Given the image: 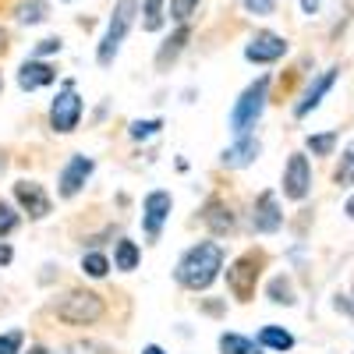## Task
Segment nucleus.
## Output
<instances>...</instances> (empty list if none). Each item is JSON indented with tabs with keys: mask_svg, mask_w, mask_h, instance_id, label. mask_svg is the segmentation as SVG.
<instances>
[{
	"mask_svg": "<svg viewBox=\"0 0 354 354\" xmlns=\"http://www.w3.org/2000/svg\"><path fill=\"white\" fill-rule=\"evenodd\" d=\"M78 121H82V100L75 93V82H64V88L50 103V128L61 135H71L78 128Z\"/></svg>",
	"mask_w": 354,
	"mask_h": 354,
	"instance_id": "nucleus-6",
	"label": "nucleus"
},
{
	"mask_svg": "<svg viewBox=\"0 0 354 354\" xmlns=\"http://www.w3.org/2000/svg\"><path fill=\"white\" fill-rule=\"evenodd\" d=\"M15 259V252H11V245H4V238H0V266H8Z\"/></svg>",
	"mask_w": 354,
	"mask_h": 354,
	"instance_id": "nucleus-33",
	"label": "nucleus"
},
{
	"mask_svg": "<svg viewBox=\"0 0 354 354\" xmlns=\"http://www.w3.org/2000/svg\"><path fill=\"white\" fill-rule=\"evenodd\" d=\"M283 227V213H280V202L273 192H262L255 198V209H252V230L255 234H277Z\"/></svg>",
	"mask_w": 354,
	"mask_h": 354,
	"instance_id": "nucleus-10",
	"label": "nucleus"
},
{
	"mask_svg": "<svg viewBox=\"0 0 354 354\" xmlns=\"http://www.w3.org/2000/svg\"><path fill=\"white\" fill-rule=\"evenodd\" d=\"M241 8L255 18H266V15H273L277 11V0H241Z\"/></svg>",
	"mask_w": 354,
	"mask_h": 354,
	"instance_id": "nucleus-31",
	"label": "nucleus"
},
{
	"mask_svg": "<svg viewBox=\"0 0 354 354\" xmlns=\"http://www.w3.org/2000/svg\"><path fill=\"white\" fill-rule=\"evenodd\" d=\"M106 270H110V259H106V255H100V252H85V255H82V273H85V277L103 280Z\"/></svg>",
	"mask_w": 354,
	"mask_h": 354,
	"instance_id": "nucleus-21",
	"label": "nucleus"
},
{
	"mask_svg": "<svg viewBox=\"0 0 354 354\" xmlns=\"http://www.w3.org/2000/svg\"><path fill=\"white\" fill-rule=\"evenodd\" d=\"M337 78H340V68H326V71H322V75L305 88V96H301L298 103H294V117H308V113L322 103V96H326L330 88L337 85Z\"/></svg>",
	"mask_w": 354,
	"mask_h": 354,
	"instance_id": "nucleus-11",
	"label": "nucleus"
},
{
	"mask_svg": "<svg viewBox=\"0 0 354 354\" xmlns=\"http://www.w3.org/2000/svg\"><path fill=\"white\" fill-rule=\"evenodd\" d=\"M198 8V0H170V18L174 21H188Z\"/></svg>",
	"mask_w": 354,
	"mask_h": 354,
	"instance_id": "nucleus-28",
	"label": "nucleus"
},
{
	"mask_svg": "<svg viewBox=\"0 0 354 354\" xmlns=\"http://www.w3.org/2000/svg\"><path fill=\"white\" fill-rule=\"evenodd\" d=\"M202 220L205 227H209L213 234H230L234 230V213H230V205L223 198H209L202 205Z\"/></svg>",
	"mask_w": 354,
	"mask_h": 354,
	"instance_id": "nucleus-16",
	"label": "nucleus"
},
{
	"mask_svg": "<svg viewBox=\"0 0 354 354\" xmlns=\"http://www.w3.org/2000/svg\"><path fill=\"white\" fill-rule=\"evenodd\" d=\"M57 354H68V351H57Z\"/></svg>",
	"mask_w": 354,
	"mask_h": 354,
	"instance_id": "nucleus-39",
	"label": "nucleus"
},
{
	"mask_svg": "<svg viewBox=\"0 0 354 354\" xmlns=\"http://www.w3.org/2000/svg\"><path fill=\"white\" fill-rule=\"evenodd\" d=\"M192 39V28H188V21H181V28H177V32L160 46V53H156V68L160 71H167V64H174L177 61V53H181L185 50V43Z\"/></svg>",
	"mask_w": 354,
	"mask_h": 354,
	"instance_id": "nucleus-17",
	"label": "nucleus"
},
{
	"mask_svg": "<svg viewBox=\"0 0 354 354\" xmlns=\"http://www.w3.org/2000/svg\"><path fill=\"white\" fill-rule=\"evenodd\" d=\"M344 213H347V216H351V220H354V195H351V198H347V205H344Z\"/></svg>",
	"mask_w": 354,
	"mask_h": 354,
	"instance_id": "nucleus-36",
	"label": "nucleus"
},
{
	"mask_svg": "<svg viewBox=\"0 0 354 354\" xmlns=\"http://www.w3.org/2000/svg\"><path fill=\"white\" fill-rule=\"evenodd\" d=\"M142 354H167L160 344H149V347H142Z\"/></svg>",
	"mask_w": 354,
	"mask_h": 354,
	"instance_id": "nucleus-35",
	"label": "nucleus"
},
{
	"mask_svg": "<svg viewBox=\"0 0 354 354\" xmlns=\"http://www.w3.org/2000/svg\"><path fill=\"white\" fill-rule=\"evenodd\" d=\"M15 198H18V205L32 216V220H43V216H50V195L43 192V185H36V181H18L15 185Z\"/></svg>",
	"mask_w": 354,
	"mask_h": 354,
	"instance_id": "nucleus-12",
	"label": "nucleus"
},
{
	"mask_svg": "<svg viewBox=\"0 0 354 354\" xmlns=\"http://www.w3.org/2000/svg\"><path fill=\"white\" fill-rule=\"evenodd\" d=\"M259 344L283 354V351H290V347H294V337H290L287 330H280V326H262V330H259Z\"/></svg>",
	"mask_w": 354,
	"mask_h": 354,
	"instance_id": "nucleus-19",
	"label": "nucleus"
},
{
	"mask_svg": "<svg viewBox=\"0 0 354 354\" xmlns=\"http://www.w3.org/2000/svg\"><path fill=\"white\" fill-rule=\"evenodd\" d=\"M46 18V4L43 0H25V4L18 8V21L21 25H39Z\"/></svg>",
	"mask_w": 354,
	"mask_h": 354,
	"instance_id": "nucleus-25",
	"label": "nucleus"
},
{
	"mask_svg": "<svg viewBox=\"0 0 354 354\" xmlns=\"http://www.w3.org/2000/svg\"><path fill=\"white\" fill-rule=\"evenodd\" d=\"M170 209H174L170 192H149V195H145V202H142V227H145V234H149L153 241L160 238V230H163Z\"/></svg>",
	"mask_w": 354,
	"mask_h": 354,
	"instance_id": "nucleus-8",
	"label": "nucleus"
},
{
	"mask_svg": "<svg viewBox=\"0 0 354 354\" xmlns=\"http://www.w3.org/2000/svg\"><path fill=\"white\" fill-rule=\"evenodd\" d=\"M138 259H142V252H138V245H135V241H128V238L117 241V252H113V266H117V270L131 273L135 266H138Z\"/></svg>",
	"mask_w": 354,
	"mask_h": 354,
	"instance_id": "nucleus-20",
	"label": "nucleus"
},
{
	"mask_svg": "<svg viewBox=\"0 0 354 354\" xmlns=\"http://www.w3.org/2000/svg\"><path fill=\"white\" fill-rule=\"evenodd\" d=\"M223 270V248L216 241H198L195 248H188L181 255V262H177V283L188 287V290H205Z\"/></svg>",
	"mask_w": 354,
	"mask_h": 354,
	"instance_id": "nucleus-1",
	"label": "nucleus"
},
{
	"mask_svg": "<svg viewBox=\"0 0 354 354\" xmlns=\"http://www.w3.org/2000/svg\"><path fill=\"white\" fill-rule=\"evenodd\" d=\"M287 53V39L277 36V32H255L245 46V61L252 64H273L280 61V57Z\"/></svg>",
	"mask_w": 354,
	"mask_h": 354,
	"instance_id": "nucleus-9",
	"label": "nucleus"
},
{
	"mask_svg": "<svg viewBox=\"0 0 354 354\" xmlns=\"http://www.w3.org/2000/svg\"><path fill=\"white\" fill-rule=\"evenodd\" d=\"M220 354H262V344L248 340L241 333H223L220 337Z\"/></svg>",
	"mask_w": 354,
	"mask_h": 354,
	"instance_id": "nucleus-18",
	"label": "nucleus"
},
{
	"mask_svg": "<svg viewBox=\"0 0 354 354\" xmlns=\"http://www.w3.org/2000/svg\"><path fill=\"white\" fill-rule=\"evenodd\" d=\"M266 96H270V78H259V82H252L245 93H241V100L234 103V110H230V131L234 135H248L252 128H255V121L262 117V110H266Z\"/></svg>",
	"mask_w": 354,
	"mask_h": 354,
	"instance_id": "nucleus-3",
	"label": "nucleus"
},
{
	"mask_svg": "<svg viewBox=\"0 0 354 354\" xmlns=\"http://www.w3.org/2000/svg\"><path fill=\"white\" fill-rule=\"evenodd\" d=\"M103 298L93 290H71L68 298L57 305V319L68 322V326H93L103 319Z\"/></svg>",
	"mask_w": 354,
	"mask_h": 354,
	"instance_id": "nucleus-4",
	"label": "nucleus"
},
{
	"mask_svg": "<svg viewBox=\"0 0 354 354\" xmlns=\"http://www.w3.org/2000/svg\"><path fill=\"white\" fill-rule=\"evenodd\" d=\"M301 11L305 15H315L319 11V0H301Z\"/></svg>",
	"mask_w": 354,
	"mask_h": 354,
	"instance_id": "nucleus-34",
	"label": "nucleus"
},
{
	"mask_svg": "<svg viewBox=\"0 0 354 354\" xmlns=\"http://www.w3.org/2000/svg\"><path fill=\"white\" fill-rule=\"evenodd\" d=\"M11 230H18V213L8 202H0V238H8Z\"/></svg>",
	"mask_w": 354,
	"mask_h": 354,
	"instance_id": "nucleus-29",
	"label": "nucleus"
},
{
	"mask_svg": "<svg viewBox=\"0 0 354 354\" xmlns=\"http://www.w3.org/2000/svg\"><path fill=\"white\" fill-rule=\"evenodd\" d=\"M270 301H273V305H294V287H290L287 277L270 280Z\"/></svg>",
	"mask_w": 354,
	"mask_h": 354,
	"instance_id": "nucleus-26",
	"label": "nucleus"
},
{
	"mask_svg": "<svg viewBox=\"0 0 354 354\" xmlns=\"http://www.w3.org/2000/svg\"><path fill=\"white\" fill-rule=\"evenodd\" d=\"M53 78H57V71H53L50 64H43V61H25V64L18 68V88H25V93L50 85Z\"/></svg>",
	"mask_w": 354,
	"mask_h": 354,
	"instance_id": "nucleus-15",
	"label": "nucleus"
},
{
	"mask_svg": "<svg viewBox=\"0 0 354 354\" xmlns=\"http://www.w3.org/2000/svg\"><path fill=\"white\" fill-rule=\"evenodd\" d=\"M259 273H262V252H245L241 259H234L227 266V287H230L234 298H238V301H252Z\"/></svg>",
	"mask_w": 354,
	"mask_h": 354,
	"instance_id": "nucleus-5",
	"label": "nucleus"
},
{
	"mask_svg": "<svg viewBox=\"0 0 354 354\" xmlns=\"http://www.w3.org/2000/svg\"><path fill=\"white\" fill-rule=\"evenodd\" d=\"M28 354H50L46 347H28Z\"/></svg>",
	"mask_w": 354,
	"mask_h": 354,
	"instance_id": "nucleus-37",
	"label": "nucleus"
},
{
	"mask_svg": "<svg viewBox=\"0 0 354 354\" xmlns=\"http://www.w3.org/2000/svg\"><path fill=\"white\" fill-rule=\"evenodd\" d=\"M36 53H39V57H46V53H61V39H53V36H50V39H39V43H36Z\"/></svg>",
	"mask_w": 354,
	"mask_h": 354,
	"instance_id": "nucleus-32",
	"label": "nucleus"
},
{
	"mask_svg": "<svg viewBox=\"0 0 354 354\" xmlns=\"http://www.w3.org/2000/svg\"><path fill=\"white\" fill-rule=\"evenodd\" d=\"M135 11H138V0H117V8H113V15H110V25H106V32H103V39H100V50H96V61H100L103 68L113 64V57H117V50H121L128 28H131V21H135Z\"/></svg>",
	"mask_w": 354,
	"mask_h": 354,
	"instance_id": "nucleus-2",
	"label": "nucleus"
},
{
	"mask_svg": "<svg viewBox=\"0 0 354 354\" xmlns=\"http://www.w3.org/2000/svg\"><path fill=\"white\" fill-rule=\"evenodd\" d=\"M142 25H145V32H160L163 28V0H145L142 4Z\"/></svg>",
	"mask_w": 354,
	"mask_h": 354,
	"instance_id": "nucleus-24",
	"label": "nucleus"
},
{
	"mask_svg": "<svg viewBox=\"0 0 354 354\" xmlns=\"http://www.w3.org/2000/svg\"><path fill=\"white\" fill-rule=\"evenodd\" d=\"M308 192H312V163L305 153H290V160L283 167V195L301 202V198H308Z\"/></svg>",
	"mask_w": 354,
	"mask_h": 354,
	"instance_id": "nucleus-7",
	"label": "nucleus"
},
{
	"mask_svg": "<svg viewBox=\"0 0 354 354\" xmlns=\"http://www.w3.org/2000/svg\"><path fill=\"white\" fill-rule=\"evenodd\" d=\"M259 149H262L259 138H252V135H238V142H234L230 149H223L220 163L230 167V170H241V167H248V163L259 160Z\"/></svg>",
	"mask_w": 354,
	"mask_h": 354,
	"instance_id": "nucleus-14",
	"label": "nucleus"
},
{
	"mask_svg": "<svg viewBox=\"0 0 354 354\" xmlns=\"http://www.w3.org/2000/svg\"><path fill=\"white\" fill-rule=\"evenodd\" d=\"M0 88H4V78H0Z\"/></svg>",
	"mask_w": 354,
	"mask_h": 354,
	"instance_id": "nucleus-38",
	"label": "nucleus"
},
{
	"mask_svg": "<svg viewBox=\"0 0 354 354\" xmlns=\"http://www.w3.org/2000/svg\"><path fill=\"white\" fill-rule=\"evenodd\" d=\"M160 128H163V121H160V117H153V121H131L128 135H131L135 142H145V138H153V135H160Z\"/></svg>",
	"mask_w": 354,
	"mask_h": 354,
	"instance_id": "nucleus-27",
	"label": "nucleus"
},
{
	"mask_svg": "<svg viewBox=\"0 0 354 354\" xmlns=\"http://www.w3.org/2000/svg\"><path fill=\"white\" fill-rule=\"evenodd\" d=\"M21 344H25V333L11 330V333L0 337V354H21Z\"/></svg>",
	"mask_w": 354,
	"mask_h": 354,
	"instance_id": "nucleus-30",
	"label": "nucleus"
},
{
	"mask_svg": "<svg viewBox=\"0 0 354 354\" xmlns=\"http://www.w3.org/2000/svg\"><path fill=\"white\" fill-rule=\"evenodd\" d=\"M333 181H337L340 188H351V185H354V142H347V149H344V156H340V167H337V174H333Z\"/></svg>",
	"mask_w": 354,
	"mask_h": 354,
	"instance_id": "nucleus-22",
	"label": "nucleus"
},
{
	"mask_svg": "<svg viewBox=\"0 0 354 354\" xmlns=\"http://www.w3.org/2000/svg\"><path fill=\"white\" fill-rule=\"evenodd\" d=\"M337 131H322V135H308L305 138V145H308V153L312 156H330L333 153V145H337Z\"/></svg>",
	"mask_w": 354,
	"mask_h": 354,
	"instance_id": "nucleus-23",
	"label": "nucleus"
},
{
	"mask_svg": "<svg viewBox=\"0 0 354 354\" xmlns=\"http://www.w3.org/2000/svg\"><path fill=\"white\" fill-rule=\"evenodd\" d=\"M93 170H96V163L88 160V156H71L68 167L61 170V195H64V198H75V195L85 188L88 177H93Z\"/></svg>",
	"mask_w": 354,
	"mask_h": 354,
	"instance_id": "nucleus-13",
	"label": "nucleus"
}]
</instances>
